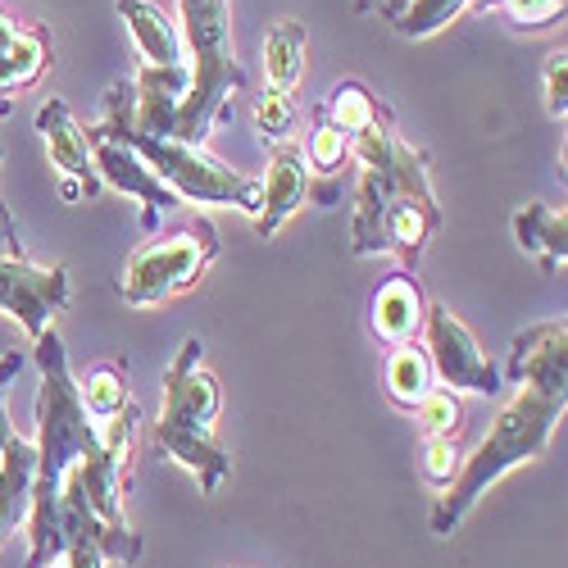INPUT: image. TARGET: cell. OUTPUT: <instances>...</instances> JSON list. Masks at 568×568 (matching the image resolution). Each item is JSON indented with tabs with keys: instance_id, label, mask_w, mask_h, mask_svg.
<instances>
[{
	"instance_id": "cell-1",
	"label": "cell",
	"mask_w": 568,
	"mask_h": 568,
	"mask_svg": "<svg viewBox=\"0 0 568 568\" xmlns=\"http://www.w3.org/2000/svg\"><path fill=\"white\" fill-rule=\"evenodd\" d=\"M355 146V223L351 255H396L405 273H418L423 251L442 232L446 214L433 192L428 155L396 132L392 110L383 105L364 132L351 136Z\"/></svg>"
},
{
	"instance_id": "cell-2",
	"label": "cell",
	"mask_w": 568,
	"mask_h": 568,
	"mask_svg": "<svg viewBox=\"0 0 568 568\" xmlns=\"http://www.w3.org/2000/svg\"><path fill=\"white\" fill-rule=\"evenodd\" d=\"M136 400L101 423V446L73 459L60 478V559L69 568H105V564H136L146 541L132 532L123 514V491L132 478V450H136Z\"/></svg>"
},
{
	"instance_id": "cell-3",
	"label": "cell",
	"mask_w": 568,
	"mask_h": 568,
	"mask_svg": "<svg viewBox=\"0 0 568 568\" xmlns=\"http://www.w3.org/2000/svg\"><path fill=\"white\" fill-rule=\"evenodd\" d=\"M32 359L41 368V392H37V468H32V509H28V564L45 568L60 559V528H55V505H60V478L64 468L101 446V428L87 418L78 400V383L64 355V342L55 327L32 342Z\"/></svg>"
},
{
	"instance_id": "cell-4",
	"label": "cell",
	"mask_w": 568,
	"mask_h": 568,
	"mask_svg": "<svg viewBox=\"0 0 568 568\" xmlns=\"http://www.w3.org/2000/svg\"><path fill=\"white\" fill-rule=\"evenodd\" d=\"M564 400H546L537 392H518L496 418H491V428L487 437L473 446L455 473V483L437 496L433 505V532L437 537H455L459 524L468 518V509L478 505L487 496V487H496L505 473H514L518 464H532L546 455L555 428H559V418H564Z\"/></svg>"
},
{
	"instance_id": "cell-5",
	"label": "cell",
	"mask_w": 568,
	"mask_h": 568,
	"mask_svg": "<svg viewBox=\"0 0 568 568\" xmlns=\"http://www.w3.org/2000/svg\"><path fill=\"white\" fill-rule=\"evenodd\" d=\"M132 82L119 78L105 87V101H101V123H91V132L114 136L123 146L136 151V160L146 164L169 192H178L182 201H201V205H236L242 214H260V196H264V182L246 178V173H232L227 164H219L214 155H205L201 146H182V141L169 136H146L132 128Z\"/></svg>"
},
{
	"instance_id": "cell-6",
	"label": "cell",
	"mask_w": 568,
	"mask_h": 568,
	"mask_svg": "<svg viewBox=\"0 0 568 568\" xmlns=\"http://www.w3.org/2000/svg\"><path fill=\"white\" fill-rule=\"evenodd\" d=\"M201 355L205 346L196 337H186L173 364L164 368V409L155 423V450H164L182 468H192L201 491L214 496L232 473V455L214 437L223 387L210 368H201Z\"/></svg>"
},
{
	"instance_id": "cell-7",
	"label": "cell",
	"mask_w": 568,
	"mask_h": 568,
	"mask_svg": "<svg viewBox=\"0 0 568 568\" xmlns=\"http://www.w3.org/2000/svg\"><path fill=\"white\" fill-rule=\"evenodd\" d=\"M182 10V37H186V69H192V87L178 101L173 114V136L182 146H205V136L219 119H227V97L246 91L251 78L236 64L232 51V6L227 0H178Z\"/></svg>"
},
{
	"instance_id": "cell-8",
	"label": "cell",
	"mask_w": 568,
	"mask_h": 568,
	"mask_svg": "<svg viewBox=\"0 0 568 568\" xmlns=\"http://www.w3.org/2000/svg\"><path fill=\"white\" fill-rule=\"evenodd\" d=\"M219 260V232L210 219H186L151 242H141L119 277V296L132 310H146L160 301H173L182 292H192L196 282L210 273V264Z\"/></svg>"
},
{
	"instance_id": "cell-9",
	"label": "cell",
	"mask_w": 568,
	"mask_h": 568,
	"mask_svg": "<svg viewBox=\"0 0 568 568\" xmlns=\"http://www.w3.org/2000/svg\"><path fill=\"white\" fill-rule=\"evenodd\" d=\"M423 351H428L433 377L450 392H473V396H496L500 392V368L487 359L478 337L450 314V305L428 301V318H423Z\"/></svg>"
},
{
	"instance_id": "cell-10",
	"label": "cell",
	"mask_w": 568,
	"mask_h": 568,
	"mask_svg": "<svg viewBox=\"0 0 568 568\" xmlns=\"http://www.w3.org/2000/svg\"><path fill=\"white\" fill-rule=\"evenodd\" d=\"M73 305V277L64 264L0 260V314L19 318V327L37 342L55 314Z\"/></svg>"
},
{
	"instance_id": "cell-11",
	"label": "cell",
	"mask_w": 568,
	"mask_h": 568,
	"mask_svg": "<svg viewBox=\"0 0 568 568\" xmlns=\"http://www.w3.org/2000/svg\"><path fill=\"white\" fill-rule=\"evenodd\" d=\"M505 373H509V383H524L528 392L568 405V323L546 318V323L524 327V333H514Z\"/></svg>"
},
{
	"instance_id": "cell-12",
	"label": "cell",
	"mask_w": 568,
	"mask_h": 568,
	"mask_svg": "<svg viewBox=\"0 0 568 568\" xmlns=\"http://www.w3.org/2000/svg\"><path fill=\"white\" fill-rule=\"evenodd\" d=\"M37 132L45 141V151H51V169H55V182H60V196L69 205L97 196L101 178H97V169H91L87 128L73 119V110L64 101H45L37 110Z\"/></svg>"
},
{
	"instance_id": "cell-13",
	"label": "cell",
	"mask_w": 568,
	"mask_h": 568,
	"mask_svg": "<svg viewBox=\"0 0 568 568\" xmlns=\"http://www.w3.org/2000/svg\"><path fill=\"white\" fill-rule=\"evenodd\" d=\"M87 146H91V169H97V178L110 182L114 192L141 201V227H146V232L160 227V214H169V210L182 205V196L169 192V186H164L146 164H141L136 151L123 146V141L101 136V132H91V128H87Z\"/></svg>"
},
{
	"instance_id": "cell-14",
	"label": "cell",
	"mask_w": 568,
	"mask_h": 568,
	"mask_svg": "<svg viewBox=\"0 0 568 568\" xmlns=\"http://www.w3.org/2000/svg\"><path fill=\"white\" fill-rule=\"evenodd\" d=\"M260 182H264V196H260L255 232L268 242V236L282 232V223H287L296 210H305V201H310V164H305V151L296 146V141H282V146H273L268 173Z\"/></svg>"
},
{
	"instance_id": "cell-15",
	"label": "cell",
	"mask_w": 568,
	"mask_h": 568,
	"mask_svg": "<svg viewBox=\"0 0 568 568\" xmlns=\"http://www.w3.org/2000/svg\"><path fill=\"white\" fill-rule=\"evenodd\" d=\"M55 60V45H51V32L41 23H19L0 10V114L10 110L6 97L14 91L41 82V73L51 69Z\"/></svg>"
},
{
	"instance_id": "cell-16",
	"label": "cell",
	"mask_w": 568,
	"mask_h": 568,
	"mask_svg": "<svg viewBox=\"0 0 568 568\" xmlns=\"http://www.w3.org/2000/svg\"><path fill=\"white\" fill-rule=\"evenodd\" d=\"M423 318H428V292H423L418 273H405V268L392 273L373 296V314H368L373 337L387 342L392 351L414 346L423 337Z\"/></svg>"
},
{
	"instance_id": "cell-17",
	"label": "cell",
	"mask_w": 568,
	"mask_h": 568,
	"mask_svg": "<svg viewBox=\"0 0 568 568\" xmlns=\"http://www.w3.org/2000/svg\"><path fill=\"white\" fill-rule=\"evenodd\" d=\"M192 87V69L186 64H141L136 78H132V128L146 132V136H173V114H178V101L186 97Z\"/></svg>"
},
{
	"instance_id": "cell-18",
	"label": "cell",
	"mask_w": 568,
	"mask_h": 568,
	"mask_svg": "<svg viewBox=\"0 0 568 568\" xmlns=\"http://www.w3.org/2000/svg\"><path fill=\"white\" fill-rule=\"evenodd\" d=\"M32 468H37V446L23 442L19 433L0 450V546H6L32 509Z\"/></svg>"
},
{
	"instance_id": "cell-19",
	"label": "cell",
	"mask_w": 568,
	"mask_h": 568,
	"mask_svg": "<svg viewBox=\"0 0 568 568\" xmlns=\"http://www.w3.org/2000/svg\"><path fill=\"white\" fill-rule=\"evenodd\" d=\"M514 242H518V251L537 255L546 273H559L568 264V214H564V205L555 210V205L528 201L514 214Z\"/></svg>"
},
{
	"instance_id": "cell-20",
	"label": "cell",
	"mask_w": 568,
	"mask_h": 568,
	"mask_svg": "<svg viewBox=\"0 0 568 568\" xmlns=\"http://www.w3.org/2000/svg\"><path fill=\"white\" fill-rule=\"evenodd\" d=\"M119 14L123 23L132 28V41L141 51V64H186L182 60V41H178V28L169 23V14L160 6H151V0H119Z\"/></svg>"
},
{
	"instance_id": "cell-21",
	"label": "cell",
	"mask_w": 568,
	"mask_h": 568,
	"mask_svg": "<svg viewBox=\"0 0 568 568\" xmlns=\"http://www.w3.org/2000/svg\"><path fill=\"white\" fill-rule=\"evenodd\" d=\"M264 78L273 91L296 97V87L305 78V23L296 19H277L264 32Z\"/></svg>"
},
{
	"instance_id": "cell-22",
	"label": "cell",
	"mask_w": 568,
	"mask_h": 568,
	"mask_svg": "<svg viewBox=\"0 0 568 568\" xmlns=\"http://www.w3.org/2000/svg\"><path fill=\"white\" fill-rule=\"evenodd\" d=\"M383 387L392 396L396 409H414L423 396H428L437 387V377H433V364H428V351H423L418 342L414 346H396L383 364Z\"/></svg>"
},
{
	"instance_id": "cell-23",
	"label": "cell",
	"mask_w": 568,
	"mask_h": 568,
	"mask_svg": "<svg viewBox=\"0 0 568 568\" xmlns=\"http://www.w3.org/2000/svg\"><path fill=\"white\" fill-rule=\"evenodd\" d=\"M78 400H82V409H87V418L101 423L105 418H114V414H123L128 405H132V387H128V359H105V364H97L87 373V383L78 387Z\"/></svg>"
},
{
	"instance_id": "cell-24",
	"label": "cell",
	"mask_w": 568,
	"mask_h": 568,
	"mask_svg": "<svg viewBox=\"0 0 568 568\" xmlns=\"http://www.w3.org/2000/svg\"><path fill=\"white\" fill-rule=\"evenodd\" d=\"M323 114H327V123H337L346 136H355V132H364L377 114H383V101H377L359 78H346V82L333 87V97H327Z\"/></svg>"
},
{
	"instance_id": "cell-25",
	"label": "cell",
	"mask_w": 568,
	"mask_h": 568,
	"mask_svg": "<svg viewBox=\"0 0 568 568\" xmlns=\"http://www.w3.org/2000/svg\"><path fill=\"white\" fill-rule=\"evenodd\" d=\"M251 119H255V132H260L264 146H282V141H292V132L301 128V105H296V97H287V91L264 87L251 105Z\"/></svg>"
},
{
	"instance_id": "cell-26",
	"label": "cell",
	"mask_w": 568,
	"mask_h": 568,
	"mask_svg": "<svg viewBox=\"0 0 568 568\" xmlns=\"http://www.w3.org/2000/svg\"><path fill=\"white\" fill-rule=\"evenodd\" d=\"M409 414H414V423H418V433H423V437H459L464 405H459V396L446 392V387H433V392L423 396Z\"/></svg>"
},
{
	"instance_id": "cell-27",
	"label": "cell",
	"mask_w": 568,
	"mask_h": 568,
	"mask_svg": "<svg viewBox=\"0 0 568 568\" xmlns=\"http://www.w3.org/2000/svg\"><path fill=\"white\" fill-rule=\"evenodd\" d=\"M464 464V450H459V437H428L423 442V473L437 491H446L455 483V473Z\"/></svg>"
},
{
	"instance_id": "cell-28",
	"label": "cell",
	"mask_w": 568,
	"mask_h": 568,
	"mask_svg": "<svg viewBox=\"0 0 568 568\" xmlns=\"http://www.w3.org/2000/svg\"><path fill=\"white\" fill-rule=\"evenodd\" d=\"M496 6L509 10V23L518 32H541L564 19V0H496Z\"/></svg>"
},
{
	"instance_id": "cell-29",
	"label": "cell",
	"mask_w": 568,
	"mask_h": 568,
	"mask_svg": "<svg viewBox=\"0 0 568 568\" xmlns=\"http://www.w3.org/2000/svg\"><path fill=\"white\" fill-rule=\"evenodd\" d=\"M546 110H550V119L568 114V51L564 45L546 55Z\"/></svg>"
},
{
	"instance_id": "cell-30",
	"label": "cell",
	"mask_w": 568,
	"mask_h": 568,
	"mask_svg": "<svg viewBox=\"0 0 568 568\" xmlns=\"http://www.w3.org/2000/svg\"><path fill=\"white\" fill-rule=\"evenodd\" d=\"M0 260H28L23 236H19L14 214H10V205H6V201H0Z\"/></svg>"
},
{
	"instance_id": "cell-31",
	"label": "cell",
	"mask_w": 568,
	"mask_h": 568,
	"mask_svg": "<svg viewBox=\"0 0 568 568\" xmlns=\"http://www.w3.org/2000/svg\"><path fill=\"white\" fill-rule=\"evenodd\" d=\"M355 6H359V10H377L383 19H400L409 0H355Z\"/></svg>"
},
{
	"instance_id": "cell-32",
	"label": "cell",
	"mask_w": 568,
	"mask_h": 568,
	"mask_svg": "<svg viewBox=\"0 0 568 568\" xmlns=\"http://www.w3.org/2000/svg\"><path fill=\"white\" fill-rule=\"evenodd\" d=\"M19 368H23V355H19V351H6V355H0V392L14 383Z\"/></svg>"
},
{
	"instance_id": "cell-33",
	"label": "cell",
	"mask_w": 568,
	"mask_h": 568,
	"mask_svg": "<svg viewBox=\"0 0 568 568\" xmlns=\"http://www.w3.org/2000/svg\"><path fill=\"white\" fill-rule=\"evenodd\" d=\"M10 437H14V423H10V414H6V400H0V450H6Z\"/></svg>"
},
{
	"instance_id": "cell-34",
	"label": "cell",
	"mask_w": 568,
	"mask_h": 568,
	"mask_svg": "<svg viewBox=\"0 0 568 568\" xmlns=\"http://www.w3.org/2000/svg\"><path fill=\"white\" fill-rule=\"evenodd\" d=\"M45 568H69V564H64V559H55V564H45Z\"/></svg>"
},
{
	"instance_id": "cell-35",
	"label": "cell",
	"mask_w": 568,
	"mask_h": 568,
	"mask_svg": "<svg viewBox=\"0 0 568 568\" xmlns=\"http://www.w3.org/2000/svg\"><path fill=\"white\" fill-rule=\"evenodd\" d=\"M0 160H6V146H0Z\"/></svg>"
}]
</instances>
